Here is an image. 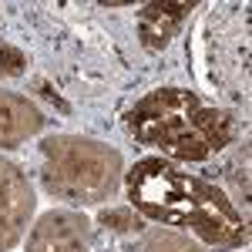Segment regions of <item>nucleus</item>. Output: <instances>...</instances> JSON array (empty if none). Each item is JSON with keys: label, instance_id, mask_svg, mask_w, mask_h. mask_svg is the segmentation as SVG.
<instances>
[{"label": "nucleus", "instance_id": "nucleus-1", "mask_svg": "<svg viewBox=\"0 0 252 252\" xmlns=\"http://www.w3.org/2000/svg\"><path fill=\"white\" fill-rule=\"evenodd\" d=\"M128 205L158 225L198 235L209 246H242L246 219L215 182L178 168L165 158H141L125 172Z\"/></svg>", "mask_w": 252, "mask_h": 252}, {"label": "nucleus", "instance_id": "nucleus-8", "mask_svg": "<svg viewBox=\"0 0 252 252\" xmlns=\"http://www.w3.org/2000/svg\"><path fill=\"white\" fill-rule=\"evenodd\" d=\"M145 252H202L195 242H189L185 235L178 232H165V229H158L145 239Z\"/></svg>", "mask_w": 252, "mask_h": 252}, {"label": "nucleus", "instance_id": "nucleus-2", "mask_svg": "<svg viewBox=\"0 0 252 252\" xmlns=\"http://www.w3.org/2000/svg\"><path fill=\"white\" fill-rule=\"evenodd\" d=\"M125 121L141 145L178 161H205L235 138L232 115L185 88L148 91L131 104Z\"/></svg>", "mask_w": 252, "mask_h": 252}, {"label": "nucleus", "instance_id": "nucleus-11", "mask_svg": "<svg viewBox=\"0 0 252 252\" xmlns=\"http://www.w3.org/2000/svg\"><path fill=\"white\" fill-rule=\"evenodd\" d=\"M7 165H10V161H7V158H0V175L7 172Z\"/></svg>", "mask_w": 252, "mask_h": 252}, {"label": "nucleus", "instance_id": "nucleus-3", "mask_svg": "<svg viewBox=\"0 0 252 252\" xmlns=\"http://www.w3.org/2000/svg\"><path fill=\"white\" fill-rule=\"evenodd\" d=\"M40 182L51 195L78 209L101 205L121 185V155L94 138H47L40 145Z\"/></svg>", "mask_w": 252, "mask_h": 252}, {"label": "nucleus", "instance_id": "nucleus-6", "mask_svg": "<svg viewBox=\"0 0 252 252\" xmlns=\"http://www.w3.org/2000/svg\"><path fill=\"white\" fill-rule=\"evenodd\" d=\"M44 128V115L34 101L14 91H0V148H17Z\"/></svg>", "mask_w": 252, "mask_h": 252}, {"label": "nucleus", "instance_id": "nucleus-4", "mask_svg": "<svg viewBox=\"0 0 252 252\" xmlns=\"http://www.w3.org/2000/svg\"><path fill=\"white\" fill-rule=\"evenodd\" d=\"M24 252H91V222L81 212L51 209L31 225Z\"/></svg>", "mask_w": 252, "mask_h": 252}, {"label": "nucleus", "instance_id": "nucleus-9", "mask_svg": "<svg viewBox=\"0 0 252 252\" xmlns=\"http://www.w3.org/2000/svg\"><path fill=\"white\" fill-rule=\"evenodd\" d=\"M101 225H108L111 232H135L141 229V219L131 215V209H108L101 212Z\"/></svg>", "mask_w": 252, "mask_h": 252}, {"label": "nucleus", "instance_id": "nucleus-7", "mask_svg": "<svg viewBox=\"0 0 252 252\" xmlns=\"http://www.w3.org/2000/svg\"><path fill=\"white\" fill-rule=\"evenodd\" d=\"M195 3H148L138 14V37L145 51H161L168 47V40L182 31V24L189 20Z\"/></svg>", "mask_w": 252, "mask_h": 252}, {"label": "nucleus", "instance_id": "nucleus-5", "mask_svg": "<svg viewBox=\"0 0 252 252\" xmlns=\"http://www.w3.org/2000/svg\"><path fill=\"white\" fill-rule=\"evenodd\" d=\"M34 215V192L27 175L10 161L0 175V252L14 249Z\"/></svg>", "mask_w": 252, "mask_h": 252}, {"label": "nucleus", "instance_id": "nucleus-10", "mask_svg": "<svg viewBox=\"0 0 252 252\" xmlns=\"http://www.w3.org/2000/svg\"><path fill=\"white\" fill-rule=\"evenodd\" d=\"M24 51H17L14 44H7V40H0V78H17L24 74Z\"/></svg>", "mask_w": 252, "mask_h": 252}]
</instances>
